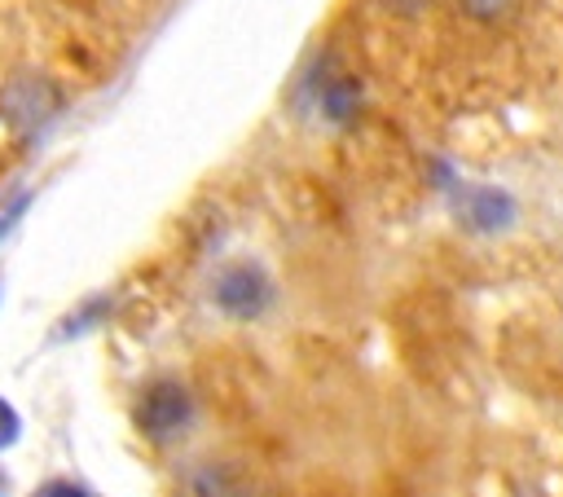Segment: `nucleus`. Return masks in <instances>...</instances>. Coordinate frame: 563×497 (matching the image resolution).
Segmentation results:
<instances>
[{
	"label": "nucleus",
	"instance_id": "obj_2",
	"mask_svg": "<svg viewBox=\"0 0 563 497\" xmlns=\"http://www.w3.org/2000/svg\"><path fill=\"white\" fill-rule=\"evenodd\" d=\"M189 413H194L189 391H185L180 383H172V378H158V383L145 387L141 409H136V422H141L145 435L167 440V435H176V431L189 422Z\"/></svg>",
	"mask_w": 563,
	"mask_h": 497
},
{
	"label": "nucleus",
	"instance_id": "obj_5",
	"mask_svg": "<svg viewBox=\"0 0 563 497\" xmlns=\"http://www.w3.org/2000/svg\"><path fill=\"white\" fill-rule=\"evenodd\" d=\"M18 431H22V422H18V409H13L9 400H0V449H9V444L18 440Z\"/></svg>",
	"mask_w": 563,
	"mask_h": 497
},
{
	"label": "nucleus",
	"instance_id": "obj_8",
	"mask_svg": "<svg viewBox=\"0 0 563 497\" xmlns=\"http://www.w3.org/2000/svg\"><path fill=\"white\" fill-rule=\"evenodd\" d=\"M396 9H413V4H422V0H391Z\"/></svg>",
	"mask_w": 563,
	"mask_h": 497
},
{
	"label": "nucleus",
	"instance_id": "obj_6",
	"mask_svg": "<svg viewBox=\"0 0 563 497\" xmlns=\"http://www.w3.org/2000/svg\"><path fill=\"white\" fill-rule=\"evenodd\" d=\"M31 497H92L84 484H70V479H53V484H44V488H35Z\"/></svg>",
	"mask_w": 563,
	"mask_h": 497
},
{
	"label": "nucleus",
	"instance_id": "obj_4",
	"mask_svg": "<svg viewBox=\"0 0 563 497\" xmlns=\"http://www.w3.org/2000/svg\"><path fill=\"white\" fill-rule=\"evenodd\" d=\"M462 9H466L471 18H501V13L515 9V0H462Z\"/></svg>",
	"mask_w": 563,
	"mask_h": 497
},
{
	"label": "nucleus",
	"instance_id": "obj_7",
	"mask_svg": "<svg viewBox=\"0 0 563 497\" xmlns=\"http://www.w3.org/2000/svg\"><path fill=\"white\" fill-rule=\"evenodd\" d=\"M22 207H26V198H18V202H13V207H9V216H4V220H0V238H4V233H9V224H13V220H18V216H22Z\"/></svg>",
	"mask_w": 563,
	"mask_h": 497
},
{
	"label": "nucleus",
	"instance_id": "obj_1",
	"mask_svg": "<svg viewBox=\"0 0 563 497\" xmlns=\"http://www.w3.org/2000/svg\"><path fill=\"white\" fill-rule=\"evenodd\" d=\"M0 110H4V119L13 123V132L31 136V132H40V128L62 110V92H57L44 75H18V79H9V88L0 92Z\"/></svg>",
	"mask_w": 563,
	"mask_h": 497
},
{
	"label": "nucleus",
	"instance_id": "obj_3",
	"mask_svg": "<svg viewBox=\"0 0 563 497\" xmlns=\"http://www.w3.org/2000/svg\"><path fill=\"white\" fill-rule=\"evenodd\" d=\"M216 303H220V312H229V317H260L264 308H268V299H273V286H268V277L255 268V264H229L220 277H216Z\"/></svg>",
	"mask_w": 563,
	"mask_h": 497
}]
</instances>
